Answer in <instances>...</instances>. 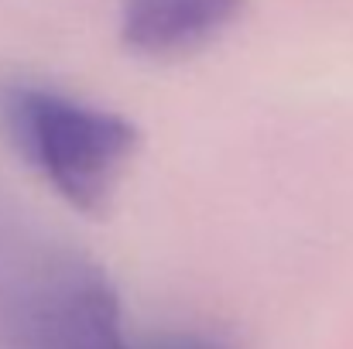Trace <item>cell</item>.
Instances as JSON below:
<instances>
[{
  "instance_id": "obj_3",
  "label": "cell",
  "mask_w": 353,
  "mask_h": 349,
  "mask_svg": "<svg viewBox=\"0 0 353 349\" xmlns=\"http://www.w3.org/2000/svg\"><path fill=\"white\" fill-rule=\"evenodd\" d=\"M243 7L247 0H120V41L137 59L179 62L227 34Z\"/></svg>"
},
{
  "instance_id": "obj_4",
  "label": "cell",
  "mask_w": 353,
  "mask_h": 349,
  "mask_svg": "<svg viewBox=\"0 0 353 349\" xmlns=\"http://www.w3.org/2000/svg\"><path fill=\"white\" fill-rule=\"evenodd\" d=\"M130 349H223L220 343L196 336V332H165V336H151L144 343H130Z\"/></svg>"
},
{
  "instance_id": "obj_2",
  "label": "cell",
  "mask_w": 353,
  "mask_h": 349,
  "mask_svg": "<svg viewBox=\"0 0 353 349\" xmlns=\"http://www.w3.org/2000/svg\"><path fill=\"white\" fill-rule=\"evenodd\" d=\"M0 349H130L117 291L65 250H10L0 257Z\"/></svg>"
},
{
  "instance_id": "obj_1",
  "label": "cell",
  "mask_w": 353,
  "mask_h": 349,
  "mask_svg": "<svg viewBox=\"0 0 353 349\" xmlns=\"http://www.w3.org/2000/svg\"><path fill=\"white\" fill-rule=\"evenodd\" d=\"M0 114L14 147L59 199L86 216L110 209L141 147V130L127 116L31 83L7 86Z\"/></svg>"
}]
</instances>
